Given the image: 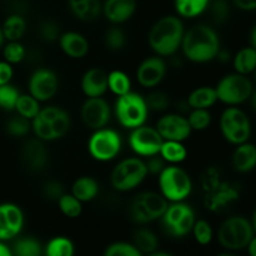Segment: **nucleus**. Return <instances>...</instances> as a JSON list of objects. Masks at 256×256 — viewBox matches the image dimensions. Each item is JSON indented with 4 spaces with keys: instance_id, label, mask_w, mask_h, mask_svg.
<instances>
[{
    "instance_id": "obj_1",
    "label": "nucleus",
    "mask_w": 256,
    "mask_h": 256,
    "mask_svg": "<svg viewBox=\"0 0 256 256\" xmlns=\"http://www.w3.org/2000/svg\"><path fill=\"white\" fill-rule=\"evenodd\" d=\"M180 48L190 62L202 64L216 58L220 50V40L212 28L199 24L184 32Z\"/></svg>"
},
{
    "instance_id": "obj_2",
    "label": "nucleus",
    "mask_w": 256,
    "mask_h": 256,
    "mask_svg": "<svg viewBox=\"0 0 256 256\" xmlns=\"http://www.w3.org/2000/svg\"><path fill=\"white\" fill-rule=\"evenodd\" d=\"M184 24L179 16L168 15L158 20L150 29L148 42L159 56H172L182 46Z\"/></svg>"
},
{
    "instance_id": "obj_3",
    "label": "nucleus",
    "mask_w": 256,
    "mask_h": 256,
    "mask_svg": "<svg viewBox=\"0 0 256 256\" xmlns=\"http://www.w3.org/2000/svg\"><path fill=\"white\" fill-rule=\"evenodd\" d=\"M160 194L170 202H184L192 190V182L189 174L178 166L169 164L159 174Z\"/></svg>"
},
{
    "instance_id": "obj_4",
    "label": "nucleus",
    "mask_w": 256,
    "mask_h": 256,
    "mask_svg": "<svg viewBox=\"0 0 256 256\" xmlns=\"http://www.w3.org/2000/svg\"><path fill=\"white\" fill-rule=\"evenodd\" d=\"M114 110L120 125L130 130L144 125L149 114V108L145 98L132 90L126 94L118 96Z\"/></svg>"
},
{
    "instance_id": "obj_5",
    "label": "nucleus",
    "mask_w": 256,
    "mask_h": 256,
    "mask_svg": "<svg viewBox=\"0 0 256 256\" xmlns=\"http://www.w3.org/2000/svg\"><path fill=\"white\" fill-rule=\"evenodd\" d=\"M254 236L252 222L242 216H232L225 220L219 228L218 239L228 250H242L248 246Z\"/></svg>"
},
{
    "instance_id": "obj_6",
    "label": "nucleus",
    "mask_w": 256,
    "mask_h": 256,
    "mask_svg": "<svg viewBox=\"0 0 256 256\" xmlns=\"http://www.w3.org/2000/svg\"><path fill=\"white\" fill-rule=\"evenodd\" d=\"M148 175L145 162L139 158L122 160L112 172V185L118 192H129L142 184Z\"/></svg>"
},
{
    "instance_id": "obj_7",
    "label": "nucleus",
    "mask_w": 256,
    "mask_h": 256,
    "mask_svg": "<svg viewBox=\"0 0 256 256\" xmlns=\"http://www.w3.org/2000/svg\"><path fill=\"white\" fill-rule=\"evenodd\" d=\"M168 205V200L160 192H145L132 200L130 215L135 222L146 224L162 219Z\"/></svg>"
},
{
    "instance_id": "obj_8",
    "label": "nucleus",
    "mask_w": 256,
    "mask_h": 256,
    "mask_svg": "<svg viewBox=\"0 0 256 256\" xmlns=\"http://www.w3.org/2000/svg\"><path fill=\"white\" fill-rule=\"evenodd\" d=\"M122 146L120 134L109 128L95 130L88 142V150L98 162H110L115 159L119 155Z\"/></svg>"
},
{
    "instance_id": "obj_9",
    "label": "nucleus",
    "mask_w": 256,
    "mask_h": 256,
    "mask_svg": "<svg viewBox=\"0 0 256 256\" xmlns=\"http://www.w3.org/2000/svg\"><path fill=\"white\" fill-rule=\"evenodd\" d=\"M195 212L184 202H172L168 205L164 215L162 216V226L168 234L175 238H182L189 234L195 222Z\"/></svg>"
},
{
    "instance_id": "obj_10",
    "label": "nucleus",
    "mask_w": 256,
    "mask_h": 256,
    "mask_svg": "<svg viewBox=\"0 0 256 256\" xmlns=\"http://www.w3.org/2000/svg\"><path fill=\"white\" fill-rule=\"evenodd\" d=\"M218 100L228 105H238L249 99L252 94V84L246 75L229 74L218 82Z\"/></svg>"
},
{
    "instance_id": "obj_11",
    "label": "nucleus",
    "mask_w": 256,
    "mask_h": 256,
    "mask_svg": "<svg viewBox=\"0 0 256 256\" xmlns=\"http://www.w3.org/2000/svg\"><path fill=\"white\" fill-rule=\"evenodd\" d=\"M220 129L222 136L235 145L246 142L252 134V126L246 114L235 106H230L222 112L220 118Z\"/></svg>"
},
{
    "instance_id": "obj_12",
    "label": "nucleus",
    "mask_w": 256,
    "mask_h": 256,
    "mask_svg": "<svg viewBox=\"0 0 256 256\" xmlns=\"http://www.w3.org/2000/svg\"><path fill=\"white\" fill-rule=\"evenodd\" d=\"M164 139L156 128L140 125V126L132 129L129 136V145L135 154L140 156L149 158L152 155L159 154Z\"/></svg>"
},
{
    "instance_id": "obj_13",
    "label": "nucleus",
    "mask_w": 256,
    "mask_h": 256,
    "mask_svg": "<svg viewBox=\"0 0 256 256\" xmlns=\"http://www.w3.org/2000/svg\"><path fill=\"white\" fill-rule=\"evenodd\" d=\"M112 118L109 102L102 96L88 98L82 106V119L89 129L98 130L105 128Z\"/></svg>"
},
{
    "instance_id": "obj_14",
    "label": "nucleus",
    "mask_w": 256,
    "mask_h": 256,
    "mask_svg": "<svg viewBox=\"0 0 256 256\" xmlns=\"http://www.w3.org/2000/svg\"><path fill=\"white\" fill-rule=\"evenodd\" d=\"M59 89V80L52 70H35L29 79V94H32L39 102H48L55 96Z\"/></svg>"
},
{
    "instance_id": "obj_15",
    "label": "nucleus",
    "mask_w": 256,
    "mask_h": 256,
    "mask_svg": "<svg viewBox=\"0 0 256 256\" xmlns=\"http://www.w3.org/2000/svg\"><path fill=\"white\" fill-rule=\"evenodd\" d=\"M24 226V214L12 202L0 204V240L8 242L20 234Z\"/></svg>"
},
{
    "instance_id": "obj_16",
    "label": "nucleus",
    "mask_w": 256,
    "mask_h": 256,
    "mask_svg": "<svg viewBox=\"0 0 256 256\" xmlns=\"http://www.w3.org/2000/svg\"><path fill=\"white\" fill-rule=\"evenodd\" d=\"M156 130L164 140L176 142L186 140L192 132L188 118L180 114H166L160 118L156 124Z\"/></svg>"
},
{
    "instance_id": "obj_17",
    "label": "nucleus",
    "mask_w": 256,
    "mask_h": 256,
    "mask_svg": "<svg viewBox=\"0 0 256 256\" xmlns=\"http://www.w3.org/2000/svg\"><path fill=\"white\" fill-rule=\"evenodd\" d=\"M166 74V64L160 56H150L138 66L136 79L142 88L152 89L158 86Z\"/></svg>"
},
{
    "instance_id": "obj_18",
    "label": "nucleus",
    "mask_w": 256,
    "mask_h": 256,
    "mask_svg": "<svg viewBox=\"0 0 256 256\" xmlns=\"http://www.w3.org/2000/svg\"><path fill=\"white\" fill-rule=\"evenodd\" d=\"M136 10V0H105L102 10L105 18L112 24L128 22Z\"/></svg>"
},
{
    "instance_id": "obj_19",
    "label": "nucleus",
    "mask_w": 256,
    "mask_h": 256,
    "mask_svg": "<svg viewBox=\"0 0 256 256\" xmlns=\"http://www.w3.org/2000/svg\"><path fill=\"white\" fill-rule=\"evenodd\" d=\"M82 89L88 98L102 96L108 90V74L100 68H92L82 75Z\"/></svg>"
},
{
    "instance_id": "obj_20",
    "label": "nucleus",
    "mask_w": 256,
    "mask_h": 256,
    "mask_svg": "<svg viewBox=\"0 0 256 256\" xmlns=\"http://www.w3.org/2000/svg\"><path fill=\"white\" fill-rule=\"evenodd\" d=\"M22 158L24 164L32 170H42L46 165L48 150L42 144V140L32 139L25 142L22 148Z\"/></svg>"
},
{
    "instance_id": "obj_21",
    "label": "nucleus",
    "mask_w": 256,
    "mask_h": 256,
    "mask_svg": "<svg viewBox=\"0 0 256 256\" xmlns=\"http://www.w3.org/2000/svg\"><path fill=\"white\" fill-rule=\"evenodd\" d=\"M59 44L62 52L72 59H82L89 52V42L82 34L68 32L60 35Z\"/></svg>"
},
{
    "instance_id": "obj_22",
    "label": "nucleus",
    "mask_w": 256,
    "mask_h": 256,
    "mask_svg": "<svg viewBox=\"0 0 256 256\" xmlns=\"http://www.w3.org/2000/svg\"><path fill=\"white\" fill-rule=\"evenodd\" d=\"M232 165L240 172H248L256 166V146L249 142L238 145L232 154Z\"/></svg>"
},
{
    "instance_id": "obj_23",
    "label": "nucleus",
    "mask_w": 256,
    "mask_h": 256,
    "mask_svg": "<svg viewBox=\"0 0 256 256\" xmlns=\"http://www.w3.org/2000/svg\"><path fill=\"white\" fill-rule=\"evenodd\" d=\"M190 109H210L218 102L215 88L200 86L192 90L186 99Z\"/></svg>"
},
{
    "instance_id": "obj_24",
    "label": "nucleus",
    "mask_w": 256,
    "mask_h": 256,
    "mask_svg": "<svg viewBox=\"0 0 256 256\" xmlns=\"http://www.w3.org/2000/svg\"><path fill=\"white\" fill-rule=\"evenodd\" d=\"M99 192V184L92 176H82L74 182L72 186V194L82 202L95 199Z\"/></svg>"
},
{
    "instance_id": "obj_25",
    "label": "nucleus",
    "mask_w": 256,
    "mask_h": 256,
    "mask_svg": "<svg viewBox=\"0 0 256 256\" xmlns=\"http://www.w3.org/2000/svg\"><path fill=\"white\" fill-rule=\"evenodd\" d=\"M159 155L168 164H180L188 158V150L182 142L164 140L159 150Z\"/></svg>"
},
{
    "instance_id": "obj_26",
    "label": "nucleus",
    "mask_w": 256,
    "mask_h": 256,
    "mask_svg": "<svg viewBox=\"0 0 256 256\" xmlns=\"http://www.w3.org/2000/svg\"><path fill=\"white\" fill-rule=\"evenodd\" d=\"M178 14L186 19L202 15L210 5V0H174Z\"/></svg>"
},
{
    "instance_id": "obj_27",
    "label": "nucleus",
    "mask_w": 256,
    "mask_h": 256,
    "mask_svg": "<svg viewBox=\"0 0 256 256\" xmlns=\"http://www.w3.org/2000/svg\"><path fill=\"white\" fill-rule=\"evenodd\" d=\"M2 29L5 39L9 40V42H19L22 35L25 34L26 22H25V19L22 16L18 14H12L5 19Z\"/></svg>"
},
{
    "instance_id": "obj_28",
    "label": "nucleus",
    "mask_w": 256,
    "mask_h": 256,
    "mask_svg": "<svg viewBox=\"0 0 256 256\" xmlns=\"http://www.w3.org/2000/svg\"><path fill=\"white\" fill-rule=\"evenodd\" d=\"M132 244L135 245L140 254H152L155 250L159 249V240L156 235L148 229H138L134 232V242Z\"/></svg>"
},
{
    "instance_id": "obj_29",
    "label": "nucleus",
    "mask_w": 256,
    "mask_h": 256,
    "mask_svg": "<svg viewBox=\"0 0 256 256\" xmlns=\"http://www.w3.org/2000/svg\"><path fill=\"white\" fill-rule=\"evenodd\" d=\"M234 68L236 72L248 75L256 69V49L252 46L244 48L234 56Z\"/></svg>"
},
{
    "instance_id": "obj_30",
    "label": "nucleus",
    "mask_w": 256,
    "mask_h": 256,
    "mask_svg": "<svg viewBox=\"0 0 256 256\" xmlns=\"http://www.w3.org/2000/svg\"><path fill=\"white\" fill-rule=\"evenodd\" d=\"M70 9L78 19L82 22H92L99 16L102 6L100 5L99 0H84L74 6H70Z\"/></svg>"
},
{
    "instance_id": "obj_31",
    "label": "nucleus",
    "mask_w": 256,
    "mask_h": 256,
    "mask_svg": "<svg viewBox=\"0 0 256 256\" xmlns=\"http://www.w3.org/2000/svg\"><path fill=\"white\" fill-rule=\"evenodd\" d=\"M108 89L116 96L126 94L132 90L130 78L122 70H112L108 74Z\"/></svg>"
},
{
    "instance_id": "obj_32",
    "label": "nucleus",
    "mask_w": 256,
    "mask_h": 256,
    "mask_svg": "<svg viewBox=\"0 0 256 256\" xmlns=\"http://www.w3.org/2000/svg\"><path fill=\"white\" fill-rule=\"evenodd\" d=\"M40 109H42L40 102L35 99L32 94H20L14 110H16L18 114L22 116L32 120L39 114Z\"/></svg>"
},
{
    "instance_id": "obj_33",
    "label": "nucleus",
    "mask_w": 256,
    "mask_h": 256,
    "mask_svg": "<svg viewBox=\"0 0 256 256\" xmlns=\"http://www.w3.org/2000/svg\"><path fill=\"white\" fill-rule=\"evenodd\" d=\"M75 246L70 239L65 236H56L46 244L44 254L49 256H72Z\"/></svg>"
},
{
    "instance_id": "obj_34",
    "label": "nucleus",
    "mask_w": 256,
    "mask_h": 256,
    "mask_svg": "<svg viewBox=\"0 0 256 256\" xmlns=\"http://www.w3.org/2000/svg\"><path fill=\"white\" fill-rule=\"evenodd\" d=\"M58 205H59L60 212L70 219L80 216L82 212V202L78 198H75L72 192L70 194L64 192L58 200Z\"/></svg>"
},
{
    "instance_id": "obj_35",
    "label": "nucleus",
    "mask_w": 256,
    "mask_h": 256,
    "mask_svg": "<svg viewBox=\"0 0 256 256\" xmlns=\"http://www.w3.org/2000/svg\"><path fill=\"white\" fill-rule=\"evenodd\" d=\"M12 254L18 256H39L42 254L40 242L32 238H22L15 242L12 248Z\"/></svg>"
},
{
    "instance_id": "obj_36",
    "label": "nucleus",
    "mask_w": 256,
    "mask_h": 256,
    "mask_svg": "<svg viewBox=\"0 0 256 256\" xmlns=\"http://www.w3.org/2000/svg\"><path fill=\"white\" fill-rule=\"evenodd\" d=\"M188 122L192 130L202 132L209 128L212 122V114L209 112V109H192L188 116Z\"/></svg>"
},
{
    "instance_id": "obj_37",
    "label": "nucleus",
    "mask_w": 256,
    "mask_h": 256,
    "mask_svg": "<svg viewBox=\"0 0 256 256\" xmlns=\"http://www.w3.org/2000/svg\"><path fill=\"white\" fill-rule=\"evenodd\" d=\"M192 235H194L195 240L199 242L200 245H208L212 242V236H214V232L212 228L206 220H195L194 225L192 229Z\"/></svg>"
},
{
    "instance_id": "obj_38",
    "label": "nucleus",
    "mask_w": 256,
    "mask_h": 256,
    "mask_svg": "<svg viewBox=\"0 0 256 256\" xmlns=\"http://www.w3.org/2000/svg\"><path fill=\"white\" fill-rule=\"evenodd\" d=\"M32 128V120L22 116L18 114L16 116L12 118L6 124V130L10 135L16 138H22L29 132Z\"/></svg>"
},
{
    "instance_id": "obj_39",
    "label": "nucleus",
    "mask_w": 256,
    "mask_h": 256,
    "mask_svg": "<svg viewBox=\"0 0 256 256\" xmlns=\"http://www.w3.org/2000/svg\"><path fill=\"white\" fill-rule=\"evenodd\" d=\"M20 92L10 84L0 85V108L4 110H14Z\"/></svg>"
},
{
    "instance_id": "obj_40",
    "label": "nucleus",
    "mask_w": 256,
    "mask_h": 256,
    "mask_svg": "<svg viewBox=\"0 0 256 256\" xmlns=\"http://www.w3.org/2000/svg\"><path fill=\"white\" fill-rule=\"evenodd\" d=\"M25 48L20 44L19 42H9L4 46L2 50V55H4V60L9 64H19L22 62L25 58Z\"/></svg>"
},
{
    "instance_id": "obj_41",
    "label": "nucleus",
    "mask_w": 256,
    "mask_h": 256,
    "mask_svg": "<svg viewBox=\"0 0 256 256\" xmlns=\"http://www.w3.org/2000/svg\"><path fill=\"white\" fill-rule=\"evenodd\" d=\"M104 254L106 256H142L134 244L125 242H112L105 249Z\"/></svg>"
},
{
    "instance_id": "obj_42",
    "label": "nucleus",
    "mask_w": 256,
    "mask_h": 256,
    "mask_svg": "<svg viewBox=\"0 0 256 256\" xmlns=\"http://www.w3.org/2000/svg\"><path fill=\"white\" fill-rule=\"evenodd\" d=\"M32 128L34 130L35 135L38 136V139L42 140V142L56 140L54 136V132H52V124L42 119V118H40L39 115H36L34 119H32Z\"/></svg>"
},
{
    "instance_id": "obj_43",
    "label": "nucleus",
    "mask_w": 256,
    "mask_h": 256,
    "mask_svg": "<svg viewBox=\"0 0 256 256\" xmlns=\"http://www.w3.org/2000/svg\"><path fill=\"white\" fill-rule=\"evenodd\" d=\"M125 42H126V38L119 26H112L105 34V45L108 49L116 52L124 48Z\"/></svg>"
},
{
    "instance_id": "obj_44",
    "label": "nucleus",
    "mask_w": 256,
    "mask_h": 256,
    "mask_svg": "<svg viewBox=\"0 0 256 256\" xmlns=\"http://www.w3.org/2000/svg\"><path fill=\"white\" fill-rule=\"evenodd\" d=\"M145 100H146L149 110H154V112H164L170 105V99L168 94L160 92V90L152 92L148 95V98H145Z\"/></svg>"
},
{
    "instance_id": "obj_45",
    "label": "nucleus",
    "mask_w": 256,
    "mask_h": 256,
    "mask_svg": "<svg viewBox=\"0 0 256 256\" xmlns=\"http://www.w3.org/2000/svg\"><path fill=\"white\" fill-rule=\"evenodd\" d=\"M52 129L54 132L55 139H60L64 136L70 129V116L65 110L62 109V112L58 114V116L52 120Z\"/></svg>"
},
{
    "instance_id": "obj_46",
    "label": "nucleus",
    "mask_w": 256,
    "mask_h": 256,
    "mask_svg": "<svg viewBox=\"0 0 256 256\" xmlns=\"http://www.w3.org/2000/svg\"><path fill=\"white\" fill-rule=\"evenodd\" d=\"M39 32L42 35V39L45 42H55L60 38V28L59 25L56 24L55 22H52V20H45L40 24L39 28Z\"/></svg>"
},
{
    "instance_id": "obj_47",
    "label": "nucleus",
    "mask_w": 256,
    "mask_h": 256,
    "mask_svg": "<svg viewBox=\"0 0 256 256\" xmlns=\"http://www.w3.org/2000/svg\"><path fill=\"white\" fill-rule=\"evenodd\" d=\"M210 10H212V20L218 24L220 22H224L225 20L229 16V4L226 2V0H214L212 5H210Z\"/></svg>"
},
{
    "instance_id": "obj_48",
    "label": "nucleus",
    "mask_w": 256,
    "mask_h": 256,
    "mask_svg": "<svg viewBox=\"0 0 256 256\" xmlns=\"http://www.w3.org/2000/svg\"><path fill=\"white\" fill-rule=\"evenodd\" d=\"M42 192H44V195L48 198V199L58 202L59 198L65 192V189L64 186H62V182H48L46 184L44 185V188H42Z\"/></svg>"
},
{
    "instance_id": "obj_49",
    "label": "nucleus",
    "mask_w": 256,
    "mask_h": 256,
    "mask_svg": "<svg viewBox=\"0 0 256 256\" xmlns=\"http://www.w3.org/2000/svg\"><path fill=\"white\" fill-rule=\"evenodd\" d=\"M148 169V174H152V175H159L160 172H162L165 166H166V162L160 156L159 154H155L149 156L148 162H145Z\"/></svg>"
},
{
    "instance_id": "obj_50",
    "label": "nucleus",
    "mask_w": 256,
    "mask_h": 256,
    "mask_svg": "<svg viewBox=\"0 0 256 256\" xmlns=\"http://www.w3.org/2000/svg\"><path fill=\"white\" fill-rule=\"evenodd\" d=\"M12 74H14V70H12V64H9L8 62H0V85L9 84L10 80H12Z\"/></svg>"
},
{
    "instance_id": "obj_51",
    "label": "nucleus",
    "mask_w": 256,
    "mask_h": 256,
    "mask_svg": "<svg viewBox=\"0 0 256 256\" xmlns=\"http://www.w3.org/2000/svg\"><path fill=\"white\" fill-rule=\"evenodd\" d=\"M234 2L239 9L246 10V12L256 9V0H234Z\"/></svg>"
},
{
    "instance_id": "obj_52",
    "label": "nucleus",
    "mask_w": 256,
    "mask_h": 256,
    "mask_svg": "<svg viewBox=\"0 0 256 256\" xmlns=\"http://www.w3.org/2000/svg\"><path fill=\"white\" fill-rule=\"evenodd\" d=\"M12 249L5 244V242H2V240H0V256H12Z\"/></svg>"
},
{
    "instance_id": "obj_53",
    "label": "nucleus",
    "mask_w": 256,
    "mask_h": 256,
    "mask_svg": "<svg viewBox=\"0 0 256 256\" xmlns=\"http://www.w3.org/2000/svg\"><path fill=\"white\" fill-rule=\"evenodd\" d=\"M248 252L252 256H256V236H252V240L248 244Z\"/></svg>"
},
{
    "instance_id": "obj_54",
    "label": "nucleus",
    "mask_w": 256,
    "mask_h": 256,
    "mask_svg": "<svg viewBox=\"0 0 256 256\" xmlns=\"http://www.w3.org/2000/svg\"><path fill=\"white\" fill-rule=\"evenodd\" d=\"M250 42H252V46L256 49V25L254 29L252 30V34H250Z\"/></svg>"
},
{
    "instance_id": "obj_55",
    "label": "nucleus",
    "mask_w": 256,
    "mask_h": 256,
    "mask_svg": "<svg viewBox=\"0 0 256 256\" xmlns=\"http://www.w3.org/2000/svg\"><path fill=\"white\" fill-rule=\"evenodd\" d=\"M4 42H5V36H4V34H2V26H0V48L2 46V44H4Z\"/></svg>"
},
{
    "instance_id": "obj_56",
    "label": "nucleus",
    "mask_w": 256,
    "mask_h": 256,
    "mask_svg": "<svg viewBox=\"0 0 256 256\" xmlns=\"http://www.w3.org/2000/svg\"><path fill=\"white\" fill-rule=\"evenodd\" d=\"M252 229H254V232H256V209H255V212H254V215H252Z\"/></svg>"
},
{
    "instance_id": "obj_57",
    "label": "nucleus",
    "mask_w": 256,
    "mask_h": 256,
    "mask_svg": "<svg viewBox=\"0 0 256 256\" xmlns=\"http://www.w3.org/2000/svg\"><path fill=\"white\" fill-rule=\"evenodd\" d=\"M252 105H254V108L256 110V92H254V95H252Z\"/></svg>"
},
{
    "instance_id": "obj_58",
    "label": "nucleus",
    "mask_w": 256,
    "mask_h": 256,
    "mask_svg": "<svg viewBox=\"0 0 256 256\" xmlns=\"http://www.w3.org/2000/svg\"><path fill=\"white\" fill-rule=\"evenodd\" d=\"M256 70V69H255ZM255 78H256V72H255Z\"/></svg>"
}]
</instances>
